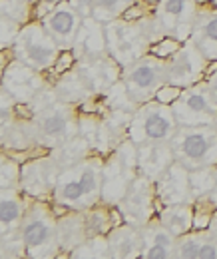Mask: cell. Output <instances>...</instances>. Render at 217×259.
<instances>
[{
  "instance_id": "26",
  "label": "cell",
  "mask_w": 217,
  "mask_h": 259,
  "mask_svg": "<svg viewBox=\"0 0 217 259\" xmlns=\"http://www.w3.org/2000/svg\"><path fill=\"white\" fill-rule=\"evenodd\" d=\"M217 211V203L211 194L193 199V231H207Z\"/></svg>"
},
{
  "instance_id": "44",
  "label": "cell",
  "mask_w": 217,
  "mask_h": 259,
  "mask_svg": "<svg viewBox=\"0 0 217 259\" xmlns=\"http://www.w3.org/2000/svg\"><path fill=\"white\" fill-rule=\"evenodd\" d=\"M213 126H215V130H217V118H215V124H213Z\"/></svg>"
},
{
  "instance_id": "30",
  "label": "cell",
  "mask_w": 217,
  "mask_h": 259,
  "mask_svg": "<svg viewBox=\"0 0 217 259\" xmlns=\"http://www.w3.org/2000/svg\"><path fill=\"white\" fill-rule=\"evenodd\" d=\"M132 0H94L92 16L100 22H112L116 16H122Z\"/></svg>"
},
{
  "instance_id": "29",
  "label": "cell",
  "mask_w": 217,
  "mask_h": 259,
  "mask_svg": "<svg viewBox=\"0 0 217 259\" xmlns=\"http://www.w3.org/2000/svg\"><path fill=\"white\" fill-rule=\"evenodd\" d=\"M191 40L201 48V52H203L205 56H209L211 50L217 46V14L211 16V18H207V20L195 30V34L191 36Z\"/></svg>"
},
{
  "instance_id": "21",
  "label": "cell",
  "mask_w": 217,
  "mask_h": 259,
  "mask_svg": "<svg viewBox=\"0 0 217 259\" xmlns=\"http://www.w3.org/2000/svg\"><path fill=\"white\" fill-rule=\"evenodd\" d=\"M52 197H54V201L66 203L72 209H80V211L86 209V205H84V190H82V184H80V165L78 163L60 171Z\"/></svg>"
},
{
  "instance_id": "7",
  "label": "cell",
  "mask_w": 217,
  "mask_h": 259,
  "mask_svg": "<svg viewBox=\"0 0 217 259\" xmlns=\"http://www.w3.org/2000/svg\"><path fill=\"white\" fill-rule=\"evenodd\" d=\"M120 209L124 213L125 224L136 227L146 226L154 218V213H157V197H155L154 180L140 174L129 184V190L125 192L124 199L120 201Z\"/></svg>"
},
{
  "instance_id": "41",
  "label": "cell",
  "mask_w": 217,
  "mask_h": 259,
  "mask_svg": "<svg viewBox=\"0 0 217 259\" xmlns=\"http://www.w3.org/2000/svg\"><path fill=\"white\" fill-rule=\"evenodd\" d=\"M217 72V60H209L207 66H205V72H203V80H207L209 76H213Z\"/></svg>"
},
{
  "instance_id": "22",
  "label": "cell",
  "mask_w": 217,
  "mask_h": 259,
  "mask_svg": "<svg viewBox=\"0 0 217 259\" xmlns=\"http://www.w3.org/2000/svg\"><path fill=\"white\" fill-rule=\"evenodd\" d=\"M108 239H110V247H112L114 257H142L144 237H142V229L140 227L124 224V226L112 229L108 233Z\"/></svg>"
},
{
  "instance_id": "23",
  "label": "cell",
  "mask_w": 217,
  "mask_h": 259,
  "mask_svg": "<svg viewBox=\"0 0 217 259\" xmlns=\"http://www.w3.org/2000/svg\"><path fill=\"white\" fill-rule=\"evenodd\" d=\"M157 218L176 237L189 233L193 231V201L171 203V205L157 203Z\"/></svg>"
},
{
  "instance_id": "43",
  "label": "cell",
  "mask_w": 217,
  "mask_h": 259,
  "mask_svg": "<svg viewBox=\"0 0 217 259\" xmlns=\"http://www.w3.org/2000/svg\"><path fill=\"white\" fill-rule=\"evenodd\" d=\"M207 60H217V46L213 48V50H211V54L207 56Z\"/></svg>"
},
{
  "instance_id": "8",
  "label": "cell",
  "mask_w": 217,
  "mask_h": 259,
  "mask_svg": "<svg viewBox=\"0 0 217 259\" xmlns=\"http://www.w3.org/2000/svg\"><path fill=\"white\" fill-rule=\"evenodd\" d=\"M106 38H108L110 56L122 66H129L138 58L146 56L144 54L146 36L140 32L138 26H134L127 20L106 22Z\"/></svg>"
},
{
  "instance_id": "9",
  "label": "cell",
  "mask_w": 217,
  "mask_h": 259,
  "mask_svg": "<svg viewBox=\"0 0 217 259\" xmlns=\"http://www.w3.org/2000/svg\"><path fill=\"white\" fill-rule=\"evenodd\" d=\"M205 66H207V56L189 38L178 50V54H173L167 60V82L182 88H189L203 80Z\"/></svg>"
},
{
  "instance_id": "25",
  "label": "cell",
  "mask_w": 217,
  "mask_h": 259,
  "mask_svg": "<svg viewBox=\"0 0 217 259\" xmlns=\"http://www.w3.org/2000/svg\"><path fill=\"white\" fill-rule=\"evenodd\" d=\"M193 4L189 0H163V14L161 24L171 32L180 24H193Z\"/></svg>"
},
{
  "instance_id": "24",
  "label": "cell",
  "mask_w": 217,
  "mask_h": 259,
  "mask_svg": "<svg viewBox=\"0 0 217 259\" xmlns=\"http://www.w3.org/2000/svg\"><path fill=\"white\" fill-rule=\"evenodd\" d=\"M90 148H92V146H90V142H88L86 138L74 136V138L62 142L60 146H56V150H54L50 156L54 158L56 165H58L60 171H62V169H68V167H72V165L82 162V160L90 154Z\"/></svg>"
},
{
  "instance_id": "40",
  "label": "cell",
  "mask_w": 217,
  "mask_h": 259,
  "mask_svg": "<svg viewBox=\"0 0 217 259\" xmlns=\"http://www.w3.org/2000/svg\"><path fill=\"white\" fill-rule=\"evenodd\" d=\"M203 82L207 84V90H209V94H211V98L215 100V104H217V72L213 76H209L207 80H203Z\"/></svg>"
},
{
  "instance_id": "17",
  "label": "cell",
  "mask_w": 217,
  "mask_h": 259,
  "mask_svg": "<svg viewBox=\"0 0 217 259\" xmlns=\"http://www.w3.org/2000/svg\"><path fill=\"white\" fill-rule=\"evenodd\" d=\"M173 162H176V154H173L171 142H146L138 146L140 174L154 182Z\"/></svg>"
},
{
  "instance_id": "16",
  "label": "cell",
  "mask_w": 217,
  "mask_h": 259,
  "mask_svg": "<svg viewBox=\"0 0 217 259\" xmlns=\"http://www.w3.org/2000/svg\"><path fill=\"white\" fill-rule=\"evenodd\" d=\"M132 171L125 169V165L120 162L116 152H112L110 158L104 160V180H102V201L110 205H120L125 192L129 190V184L136 180Z\"/></svg>"
},
{
  "instance_id": "1",
  "label": "cell",
  "mask_w": 217,
  "mask_h": 259,
  "mask_svg": "<svg viewBox=\"0 0 217 259\" xmlns=\"http://www.w3.org/2000/svg\"><path fill=\"white\" fill-rule=\"evenodd\" d=\"M171 148L176 160L187 169L217 165V130L215 126H180Z\"/></svg>"
},
{
  "instance_id": "37",
  "label": "cell",
  "mask_w": 217,
  "mask_h": 259,
  "mask_svg": "<svg viewBox=\"0 0 217 259\" xmlns=\"http://www.w3.org/2000/svg\"><path fill=\"white\" fill-rule=\"evenodd\" d=\"M142 257L144 259H169V257H176V251L165 247V245H146L144 251H142Z\"/></svg>"
},
{
  "instance_id": "19",
  "label": "cell",
  "mask_w": 217,
  "mask_h": 259,
  "mask_svg": "<svg viewBox=\"0 0 217 259\" xmlns=\"http://www.w3.org/2000/svg\"><path fill=\"white\" fill-rule=\"evenodd\" d=\"M80 165V184L84 190V205L86 209L102 201V180H104V160L100 156L88 154Z\"/></svg>"
},
{
  "instance_id": "38",
  "label": "cell",
  "mask_w": 217,
  "mask_h": 259,
  "mask_svg": "<svg viewBox=\"0 0 217 259\" xmlns=\"http://www.w3.org/2000/svg\"><path fill=\"white\" fill-rule=\"evenodd\" d=\"M144 14H146L144 6H142L140 2H134V4H129V6H127V8L124 10V14H122V20H127V22H136V20H140Z\"/></svg>"
},
{
  "instance_id": "12",
  "label": "cell",
  "mask_w": 217,
  "mask_h": 259,
  "mask_svg": "<svg viewBox=\"0 0 217 259\" xmlns=\"http://www.w3.org/2000/svg\"><path fill=\"white\" fill-rule=\"evenodd\" d=\"M60 50H72L76 44L78 32L82 28L84 18L72 8L70 2H62L56 10H52L44 20H40Z\"/></svg>"
},
{
  "instance_id": "42",
  "label": "cell",
  "mask_w": 217,
  "mask_h": 259,
  "mask_svg": "<svg viewBox=\"0 0 217 259\" xmlns=\"http://www.w3.org/2000/svg\"><path fill=\"white\" fill-rule=\"evenodd\" d=\"M207 231H209V233L217 239V211H215V215H213V220H211V226H209Z\"/></svg>"
},
{
  "instance_id": "39",
  "label": "cell",
  "mask_w": 217,
  "mask_h": 259,
  "mask_svg": "<svg viewBox=\"0 0 217 259\" xmlns=\"http://www.w3.org/2000/svg\"><path fill=\"white\" fill-rule=\"evenodd\" d=\"M72 4V8L82 16V18H88L92 16L94 12V0H68Z\"/></svg>"
},
{
  "instance_id": "14",
  "label": "cell",
  "mask_w": 217,
  "mask_h": 259,
  "mask_svg": "<svg viewBox=\"0 0 217 259\" xmlns=\"http://www.w3.org/2000/svg\"><path fill=\"white\" fill-rule=\"evenodd\" d=\"M72 50L76 52V58L80 56L84 62L100 60V58L110 56L104 22L96 20L94 16L84 18L82 28H80V32H78L76 44H74V48H72Z\"/></svg>"
},
{
  "instance_id": "32",
  "label": "cell",
  "mask_w": 217,
  "mask_h": 259,
  "mask_svg": "<svg viewBox=\"0 0 217 259\" xmlns=\"http://www.w3.org/2000/svg\"><path fill=\"white\" fill-rule=\"evenodd\" d=\"M182 46H184L182 40H178L173 36H165V38L155 40L154 44L148 48V54H152L155 58H161V60H169L173 54H178V50Z\"/></svg>"
},
{
  "instance_id": "2",
  "label": "cell",
  "mask_w": 217,
  "mask_h": 259,
  "mask_svg": "<svg viewBox=\"0 0 217 259\" xmlns=\"http://www.w3.org/2000/svg\"><path fill=\"white\" fill-rule=\"evenodd\" d=\"M180 124L171 106L150 100L136 108L127 128V138L138 146L146 142H171Z\"/></svg>"
},
{
  "instance_id": "10",
  "label": "cell",
  "mask_w": 217,
  "mask_h": 259,
  "mask_svg": "<svg viewBox=\"0 0 217 259\" xmlns=\"http://www.w3.org/2000/svg\"><path fill=\"white\" fill-rule=\"evenodd\" d=\"M58 176H60V167L56 165L54 158L48 154V156L36 158L30 162H24L20 188L26 195L42 199L48 194H54Z\"/></svg>"
},
{
  "instance_id": "33",
  "label": "cell",
  "mask_w": 217,
  "mask_h": 259,
  "mask_svg": "<svg viewBox=\"0 0 217 259\" xmlns=\"http://www.w3.org/2000/svg\"><path fill=\"white\" fill-rule=\"evenodd\" d=\"M20 178H22V167L14 158L6 154L2 158V178H0L2 188H20Z\"/></svg>"
},
{
  "instance_id": "6",
  "label": "cell",
  "mask_w": 217,
  "mask_h": 259,
  "mask_svg": "<svg viewBox=\"0 0 217 259\" xmlns=\"http://www.w3.org/2000/svg\"><path fill=\"white\" fill-rule=\"evenodd\" d=\"M171 110L180 126H213L217 118V104L203 80L184 88Z\"/></svg>"
},
{
  "instance_id": "11",
  "label": "cell",
  "mask_w": 217,
  "mask_h": 259,
  "mask_svg": "<svg viewBox=\"0 0 217 259\" xmlns=\"http://www.w3.org/2000/svg\"><path fill=\"white\" fill-rule=\"evenodd\" d=\"M155 184V197L159 205H171V203H187L193 201L191 184H189V169L182 162L171 163L157 180Z\"/></svg>"
},
{
  "instance_id": "15",
  "label": "cell",
  "mask_w": 217,
  "mask_h": 259,
  "mask_svg": "<svg viewBox=\"0 0 217 259\" xmlns=\"http://www.w3.org/2000/svg\"><path fill=\"white\" fill-rule=\"evenodd\" d=\"M2 88L8 90L16 100L26 102L28 98L36 96L42 88V76L32 66L24 64L20 60H12V64L4 70V82Z\"/></svg>"
},
{
  "instance_id": "36",
  "label": "cell",
  "mask_w": 217,
  "mask_h": 259,
  "mask_svg": "<svg viewBox=\"0 0 217 259\" xmlns=\"http://www.w3.org/2000/svg\"><path fill=\"white\" fill-rule=\"evenodd\" d=\"M62 2H68V0H36L34 6H32V16L36 20H44L52 10H56Z\"/></svg>"
},
{
  "instance_id": "13",
  "label": "cell",
  "mask_w": 217,
  "mask_h": 259,
  "mask_svg": "<svg viewBox=\"0 0 217 259\" xmlns=\"http://www.w3.org/2000/svg\"><path fill=\"white\" fill-rule=\"evenodd\" d=\"M44 110L46 112L42 114V118L38 122L42 140H50L54 146H60L62 142L78 134V126H76L78 122H76V116L70 106L52 104V106H46Z\"/></svg>"
},
{
  "instance_id": "4",
  "label": "cell",
  "mask_w": 217,
  "mask_h": 259,
  "mask_svg": "<svg viewBox=\"0 0 217 259\" xmlns=\"http://www.w3.org/2000/svg\"><path fill=\"white\" fill-rule=\"evenodd\" d=\"M12 50H14L16 60L32 66L38 72L52 68L58 54L62 52L60 46L54 42V38L48 34V30L44 28V24L40 20L24 24L20 28L18 38L12 44Z\"/></svg>"
},
{
  "instance_id": "3",
  "label": "cell",
  "mask_w": 217,
  "mask_h": 259,
  "mask_svg": "<svg viewBox=\"0 0 217 259\" xmlns=\"http://www.w3.org/2000/svg\"><path fill=\"white\" fill-rule=\"evenodd\" d=\"M20 235L26 245L28 257H52L58 253L60 243L56 237V215L52 205L36 201L28 205Z\"/></svg>"
},
{
  "instance_id": "45",
  "label": "cell",
  "mask_w": 217,
  "mask_h": 259,
  "mask_svg": "<svg viewBox=\"0 0 217 259\" xmlns=\"http://www.w3.org/2000/svg\"><path fill=\"white\" fill-rule=\"evenodd\" d=\"M215 174H217V165H215ZM215 190H217V186H215Z\"/></svg>"
},
{
  "instance_id": "34",
  "label": "cell",
  "mask_w": 217,
  "mask_h": 259,
  "mask_svg": "<svg viewBox=\"0 0 217 259\" xmlns=\"http://www.w3.org/2000/svg\"><path fill=\"white\" fill-rule=\"evenodd\" d=\"M76 62H78V58H76V52H74V50H62V52L58 54L54 66H52V72H54L56 76H64V74H68V72L76 66Z\"/></svg>"
},
{
  "instance_id": "27",
  "label": "cell",
  "mask_w": 217,
  "mask_h": 259,
  "mask_svg": "<svg viewBox=\"0 0 217 259\" xmlns=\"http://www.w3.org/2000/svg\"><path fill=\"white\" fill-rule=\"evenodd\" d=\"M72 257H114L110 239L104 235H90L82 245L72 251Z\"/></svg>"
},
{
  "instance_id": "18",
  "label": "cell",
  "mask_w": 217,
  "mask_h": 259,
  "mask_svg": "<svg viewBox=\"0 0 217 259\" xmlns=\"http://www.w3.org/2000/svg\"><path fill=\"white\" fill-rule=\"evenodd\" d=\"M22 188H2L0 197V218H2V237L20 235L28 203L24 199Z\"/></svg>"
},
{
  "instance_id": "35",
  "label": "cell",
  "mask_w": 217,
  "mask_h": 259,
  "mask_svg": "<svg viewBox=\"0 0 217 259\" xmlns=\"http://www.w3.org/2000/svg\"><path fill=\"white\" fill-rule=\"evenodd\" d=\"M182 92H184V88L182 86H176V84H163L157 92H155V98L157 102H161V104H167V106H173L176 102H178V98L182 96Z\"/></svg>"
},
{
  "instance_id": "20",
  "label": "cell",
  "mask_w": 217,
  "mask_h": 259,
  "mask_svg": "<svg viewBox=\"0 0 217 259\" xmlns=\"http://www.w3.org/2000/svg\"><path fill=\"white\" fill-rule=\"evenodd\" d=\"M56 237L60 243V249L74 251L78 245H82L90 235L86 229V220L80 209H72L62 218H56Z\"/></svg>"
},
{
  "instance_id": "5",
  "label": "cell",
  "mask_w": 217,
  "mask_h": 259,
  "mask_svg": "<svg viewBox=\"0 0 217 259\" xmlns=\"http://www.w3.org/2000/svg\"><path fill=\"white\" fill-rule=\"evenodd\" d=\"M122 82L125 84V90L134 104H146L154 100L155 92L163 84H167V62L152 54H146L125 66Z\"/></svg>"
},
{
  "instance_id": "28",
  "label": "cell",
  "mask_w": 217,
  "mask_h": 259,
  "mask_svg": "<svg viewBox=\"0 0 217 259\" xmlns=\"http://www.w3.org/2000/svg\"><path fill=\"white\" fill-rule=\"evenodd\" d=\"M189 184H191L193 199L209 194V192H213L217 186L215 167H199V169H191V171H189Z\"/></svg>"
},
{
  "instance_id": "31",
  "label": "cell",
  "mask_w": 217,
  "mask_h": 259,
  "mask_svg": "<svg viewBox=\"0 0 217 259\" xmlns=\"http://www.w3.org/2000/svg\"><path fill=\"white\" fill-rule=\"evenodd\" d=\"M203 237H205V231H189L178 237V243H176V257L180 259H197L199 253V247L203 243Z\"/></svg>"
}]
</instances>
